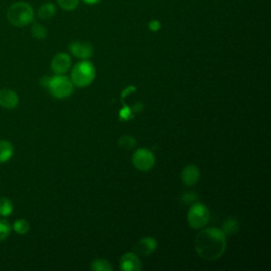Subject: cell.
<instances>
[{"mask_svg": "<svg viewBox=\"0 0 271 271\" xmlns=\"http://www.w3.org/2000/svg\"><path fill=\"white\" fill-rule=\"evenodd\" d=\"M82 2H84L87 5H96V4H99L101 0H82Z\"/></svg>", "mask_w": 271, "mask_h": 271, "instance_id": "4316f807", "label": "cell"}, {"mask_svg": "<svg viewBox=\"0 0 271 271\" xmlns=\"http://www.w3.org/2000/svg\"><path fill=\"white\" fill-rule=\"evenodd\" d=\"M14 155V146L7 140H0V164L8 162Z\"/></svg>", "mask_w": 271, "mask_h": 271, "instance_id": "4fadbf2b", "label": "cell"}, {"mask_svg": "<svg viewBox=\"0 0 271 271\" xmlns=\"http://www.w3.org/2000/svg\"><path fill=\"white\" fill-rule=\"evenodd\" d=\"M200 178V171L199 169L194 166V165H189L182 170L181 173V180L183 184H186L188 187L194 186L199 181Z\"/></svg>", "mask_w": 271, "mask_h": 271, "instance_id": "7c38bea8", "label": "cell"}, {"mask_svg": "<svg viewBox=\"0 0 271 271\" xmlns=\"http://www.w3.org/2000/svg\"><path fill=\"white\" fill-rule=\"evenodd\" d=\"M158 247V243L154 237L146 236L140 240L134 248V252L139 256H149L153 254Z\"/></svg>", "mask_w": 271, "mask_h": 271, "instance_id": "9c48e42d", "label": "cell"}, {"mask_svg": "<svg viewBox=\"0 0 271 271\" xmlns=\"http://www.w3.org/2000/svg\"><path fill=\"white\" fill-rule=\"evenodd\" d=\"M12 232V226L6 220H0V242L6 241Z\"/></svg>", "mask_w": 271, "mask_h": 271, "instance_id": "44dd1931", "label": "cell"}, {"mask_svg": "<svg viewBox=\"0 0 271 271\" xmlns=\"http://www.w3.org/2000/svg\"><path fill=\"white\" fill-rule=\"evenodd\" d=\"M19 104V96L12 89H2L0 90V106L5 110H14Z\"/></svg>", "mask_w": 271, "mask_h": 271, "instance_id": "8fae6325", "label": "cell"}, {"mask_svg": "<svg viewBox=\"0 0 271 271\" xmlns=\"http://www.w3.org/2000/svg\"><path fill=\"white\" fill-rule=\"evenodd\" d=\"M160 27H161V25H160V23H159L158 20H151V21H149L148 28H149L150 31L156 32V31H158L160 29Z\"/></svg>", "mask_w": 271, "mask_h": 271, "instance_id": "d4e9b609", "label": "cell"}, {"mask_svg": "<svg viewBox=\"0 0 271 271\" xmlns=\"http://www.w3.org/2000/svg\"><path fill=\"white\" fill-rule=\"evenodd\" d=\"M13 210L14 205L12 201H11L8 197L5 196L0 197V216L8 218V216L13 213Z\"/></svg>", "mask_w": 271, "mask_h": 271, "instance_id": "e0dca14e", "label": "cell"}, {"mask_svg": "<svg viewBox=\"0 0 271 271\" xmlns=\"http://www.w3.org/2000/svg\"><path fill=\"white\" fill-rule=\"evenodd\" d=\"M95 79L94 65L88 60H82L71 70V82L79 88L88 87Z\"/></svg>", "mask_w": 271, "mask_h": 271, "instance_id": "3957f363", "label": "cell"}, {"mask_svg": "<svg viewBox=\"0 0 271 271\" xmlns=\"http://www.w3.org/2000/svg\"><path fill=\"white\" fill-rule=\"evenodd\" d=\"M118 144L124 150H132L137 145V140L132 136H122L118 140Z\"/></svg>", "mask_w": 271, "mask_h": 271, "instance_id": "ac0fdd59", "label": "cell"}, {"mask_svg": "<svg viewBox=\"0 0 271 271\" xmlns=\"http://www.w3.org/2000/svg\"><path fill=\"white\" fill-rule=\"evenodd\" d=\"M46 88L53 97L62 100L69 97L73 93L74 85L65 74H56L54 77L49 78Z\"/></svg>", "mask_w": 271, "mask_h": 271, "instance_id": "277c9868", "label": "cell"}, {"mask_svg": "<svg viewBox=\"0 0 271 271\" xmlns=\"http://www.w3.org/2000/svg\"><path fill=\"white\" fill-rule=\"evenodd\" d=\"M210 221V211L205 204L196 201L192 203L188 212L189 226L194 230H200L207 226Z\"/></svg>", "mask_w": 271, "mask_h": 271, "instance_id": "5b68a950", "label": "cell"}, {"mask_svg": "<svg viewBox=\"0 0 271 271\" xmlns=\"http://www.w3.org/2000/svg\"><path fill=\"white\" fill-rule=\"evenodd\" d=\"M90 269L93 271H113L114 267L105 258H95L91 263Z\"/></svg>", "mask_w": 271, "mask_h": 271, "instance_id": "2e32d148", "label": "cell"}, {"mask_svg": "<svg viewBox=\"0 0 271 271\" xmlns=\"http://www.w3.org/2000/svg\"><path fill=\"white\" fill-rule=\"evenodd\" d=\"M133 166L140 172H148L154 168L156 158L153 151L148 148H138L132 157Z\"/></svg>", "mask_w": 271, "mask_h": 271, "instance_id": "8992f818", "label": "cell"}, {"mask_svg": "<svg viewBox=\"0 0 271 271\" xmlns=\"http://www.w3.org/2000/svg\"><path fill=\"white\" fill-rule=\"evenodd\" d=\"M142 108H143L142 103H138L137 105H135V106H134V108H133V111H132V112H135V113H140L141 111H142Z\"/></svg>", "mask_w": 271, "mask_h": 271, "instance_id": "484cf974", "label": "cell"}, {"mask_svg": "<svg viewBox=\"0 0 271 271\" xmlns=\"http://www.w3.org/2000/svg\"><path fill=\"white\" fill-rule=\"evenodd\" d=\"M9 23L14 27H26L34 21V10L25 2H18L10 6L7 11Z\"/></svg>", "mask_w": 271, "mask_h": 271, "instance_id": "7a4b0ae2", "label": "cell"}, {"mask_svg": "<svg viewBox=\"0 0 271 271\" xmlns=\"http://www.w3.org/2000/svg\"><path fill=\"white\" fill-rule=\"evenodd\" d=\"M31 34L34 38L38 40H42L47 38L48 32H47V29L42 25L38 23H33V25H32L31 27Z\"/></svg>", "mask_w": 271, "mask_h": 271, "instance_id": "d6986e66", "label": "cell"}, {"mask_svg": "<svg viewBox=\"0 0 271 271\" xmlns=\"http://www.w3.org/2000/svg\"><path fill=\"white\" fill-rule=\"evenodd\" d=\"M80 0H58L59 6L65 11H73L79 6Z\"/></svg>", "mask_w": 271, "mask_h": 271, "instance_id": "7402d4cb", "label": "cell"}, {"mask_svg": "<svg viewBox=\"0 0 271 271\" xmlns=\"http://www.w3.org/2000/svg\"><path fill=\"white\" fill-rule=\"evenodd\" d=\"M69 50L72 56L80 60H89L93 56V47L88 41H72Z\"/></svg>", "mask_w": 271, "mask_h": 271, "instance_id": "52a82bcc", "label": "cell"}, {"mask_svg": "<svg viewBox=\"0 0 271 271\" xmlns=\"http://www.w3.org/2000/svg\"><path fill=\"white\" fill-rule=\"evenodd\" d=\"M238 230H240V223L234 218H228L225 220L223 223V228L222 231L226 235H231L236 233Z\"/></svg>", "mask_w": 271, "mask_h": 271, "instance_id": "9a60e30c", "label": "cell"}, {"mask_svg": "<svg viewBox=\"0 0 271 271\" xmlns=\"http://www.w3.org/2000/svg\"><path fill=\"white\" fill-rule=\"evenodd\" d=\"M120 118L121 120H131L133 118V112L129 107H125L120 112Z\"/></svg>", "mask_w": 271, "mask_h": 271, "instance_id": "cb8c5ba5", "label": "cell"}, {"mask_svg": "<svg viewBox=\"0 0 271 271\" xmlns=\"http://www.w3.org/2000/svg\"><path fill=\"white\" fill-rule=\"evenodd\" d=\"M194 245L201 258L213 262L224 255L227 249V235L219 228H207L198 232Z\"/></svg>", "mask_w": 271, "mask_h": 271, "instance_id": "6da1fadb", "label": "cell"}, {"mask_svg": "<svg viewBox=\"0 0 271 271\" xmlns=\"http://www.w3.org/2000/svg\"><path fill=\"white\" fill-rule=\"evenodd\" d=\"M120 269L123 271H140L142 269V263L138 254L135 252H127L121 256Z\"/></svg>", "mask_w": 271, "mask_h": 271, "instance_id": "30bf717a", "label": "cell"}, {"mask_svg": "<svg viewBox=\"0 0 271 271\" xmlns=\"http://www.w3.org/2000/svg\"><path fill=\"white\" fill-rule=\"evenodd\" d=\"M56 14H57V7L52 3H47V4L41 5L37 12V16L41 20H50L51 18L54 17Z\"/></svg>", "mask_w": 271, "mask_h": 271, "instance_id": "5bb4252c", "label": "cell"}, {"mask_svg": "<svg viewBox=\"0 0 271 271\" xmlns=\"http://www.w3.org/2000/svg\"><path fill=\"white\" fill-rule=\"evenodd\" d=\"M181 201L186 204H192L194 202L198 201V196H197V194L194 192H186L182 194Z\"/></svg>", "mask_w": 271, "mask_h": 271, "instance_id": "603a6c76", "label": "cell"}, {"mask_svg": "<svg viewBox=\"0 0 271 271\" xmlns=\"http://www.w3.org/2000/svg\"><path fill=\"white\" fill-rule=\"evenodd\" d=\"M12 229L19 235H25L30 231V224L27 220L21 219V220H17L14 224H13V228Z\"/></svg>", "mask_w": 271, "mask_h": 271, "instance_id": "ffe728a7", "label": "cell"}, {"mask_svg": "<svg viewBox=\"0 0 271 271\" xmlns=\"http://www.w3.org/2000/svg\"><path fill=\"white\" fill-rule=\"evenodd\" d=\"M72 65V61L69 54L67 53H58L56 57L53 58L51 62V69L56 74H65L67 73Z\"/></svg>", "mask_w": 271, "mask_h": 271, "instance_id": "ba28073f", "label": "cell"}]
</instances>
